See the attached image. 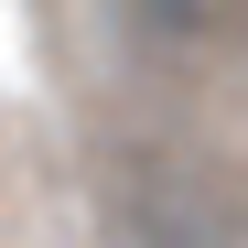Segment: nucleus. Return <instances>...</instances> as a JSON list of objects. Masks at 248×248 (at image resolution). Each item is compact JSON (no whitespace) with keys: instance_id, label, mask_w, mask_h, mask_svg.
<instances>
[{"instance_id":"nucleus-1","label":"nucleus","mask_w":248,"mask_h":248,"mask_svg":"<svg viewBox=\"0 0 248 248\" xmlns=\"http://www.w3.org/2000/svg\"><path fill=\"white\" fill-rule=\"evenodd\" d=\"M119 248H227V216H216V194H205V173L140 162L130 194H119Z\"/></svg>"},{"instance_id":"nucleus-2","label":"nucleus","mask_w":248,"mask_h":248,"mask_svg":"<svg viewBox=\"0 0 248 248\" xmlns=\"http://www.w3.org/2000/svg\"><path fill=\"white\" fill-rule=\"evenodd\" d=\"M130 32L162 54H216L248 32V0H130Z\"/></svg>"}]
</instances>
